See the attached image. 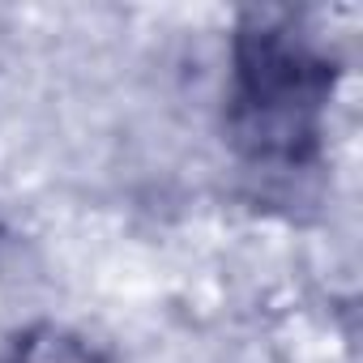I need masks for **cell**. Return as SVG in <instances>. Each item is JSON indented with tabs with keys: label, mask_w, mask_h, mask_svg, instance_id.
<instances>
[{
	"label": "cell",
	"mask_w": 363,
	"mask_h": 363,
	"mask_svg": "<svg viewBox=\"0 0 363 363\" xmlns=\"http://www.w3.org/2000/svg\"><path fill=\"white\" fill-rule=\"evenodd\" d=\"M235 90L227 133L252 162H308L320 141V107L333 94V60L291 26L282 9H248L231 43Z\"/></svg>",
	"instance_id": "1"
},
{
	"label": "cell",
	"mask_w": 363,
	"mask_h": 363,
	"mask_svg": "<svg viewBox=\"0 0 363 363\" xmlns=\"http://www.w3.org/2000/svg\"><path fill=\"white\" fill-rule=\"evenodd\" d=\"M9 363H107L82 333L65 325H30L18 342Z\"/></svg>",
	"instance_id": "2"
}]
</instances>
